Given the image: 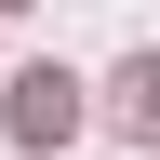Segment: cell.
Here are the masks:
<instances>
[{"mask_svg":"<svg viewBox=\"0 0 160 160\" xmlns=\"http://www.w3.org/2000/svg\"><path fill=\"white\" fill-rule=\"evenodd\" d=\"M0 120H13V147H67V133H80V80H67V67H27Z\"/></svg>","mask_w":160,"mask_h":160,"instance_id":"cell-1","label":"cell"},{"mask_svg":"<svg viewBox=\"0 0 160 160\" xmlns=\"http://www.w3.org/2000/svg\"><path fill=\"white\" fill-rule=\"evenodd\" d=\"M107 107H120V133H160V53H120Z\"/></svg>","mask_w":160,"mask_h":160,"instance_id":"cell-2","label":"cell"},{"mask_svg":"<svg viewBox=\"0 0 160 160\" xmlns=\"http://www.w3.org/2000/svg\"><path fill=\"white\" fill-rule=\"evenodd\" d=\"M0 13H27V0H0Z\"/></svg>","mask_w":160,"mask_h":160,"instance_id":"cell-3","label":"cell"}]
</instances>
